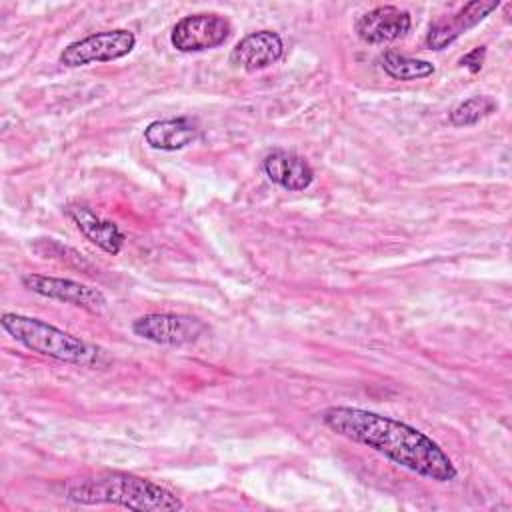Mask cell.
Returning a JSON list of instances; mask_svg holds the SVG:
<instances>
[{"label": "cell", "instance_id": "cell-1", "mask_svg": "<svg viewBox=\"0 0 512 512\" xmlns=\"http://www.w3.org/2000/svg\"><path fill=\"white\" fill-rule=\"evenodd\" d=\"M322 422L338 436L372 448L394 464L434 482H452L458 470L450 456L418 428L356 406H330Z\"/></svg>", "mask_w": 512, "mask_h": 512}, {"label": "cell", "instance_id": "cell-2", "mask_svg": "<svg viewBox=\"0 0 512 512\" xmlns=\"http://www.w3.org/2000/svg\"><path fill=\"white\" fill-rule=\"evenodd\" d=\"M66 498L74 504H112L134 512H176L182 500L164 486L128 472H96L66 482Z\"/></svg>", "mask_w": 512, "mask_h": 512}, {"label": "cell", "instance_id": "cell-3", "mask_svg": "<svg viewBox=\"0 0 512 512\" xmlns=\"http://www.w3.org/2000/svg\"><path fill=\"white\" fill-rule=\"evenodd\" d=\"M0 326L6 334H10L18 344L36 352L40 356H48L58 362L76 364V366H94L100 358V348L88 344L82 338H76L40 318L4 312L0 318Z\"/></svg>", "mask_w": 512, "mask_h": 512}, {"label": "cell", "instance_id": "cell-4", "mask_svg": "<svg viewBox=\"0 0 512 512\" xmlns=\"http://www.w3.org/2000/svg\"><path fill=\"white\" fill-rule=\"evenodd\" d=\"M134 46L136 36L126 28L94 32L86 38L68 44L60 52V64L68 68H78L92 62H112L128 56L134 50Z\"/></svg>", "mask_w": 512, "mask_h": 512}, {"label": "cell", "instance_id": "cell-5", "mask_svg": "<svg viewBox=\"0 0 512 512\" xmlns=\"http://www.w3.org/2000/svg\"><path fill=\"white\" fill-rule=\"evenodd\" d=\"M232 34L228 18L214 12H200L180 18L172 32L170 42L178 52H206L222 46Z\"/></svg>", "mask_w": 512, "mask_h": 512}, {"label": "cell", "instance_id": "cell-6", "mask_svg": "<svg viewBox=\"0 0 512 512\" xmlns=\"http://www.w3.org/2000/svg\"><path fill=\"white\" fill-rule=\"evenodd\" d=\"M132 332L154 344L186 346L196 342L206 332V324L186 314L152 312L136 318L132 322Z\"/></svg>", "mask_w": 512, "mask_h": 512}, {"label": "cell", "instance_id": "cell-7", "mask_svg": "<svg viewBox=\"0 0 512 512\" xmlns=\"http://www.w3.org/2000/svg\"><path fill=\"white\" fill-rule=\"evenodd\" d=\"M22 286L42 298L58 300L80 310H86L90 314H100L106 308V296L98 288L70 278L30 272L22 276Z\"/></svg>", "mask_w": 512, "mask_h": 512}, {"label": "cell", "instance_id": "cell-8", "mask_svg": "<svg viewBox=\"0 0 512 512\" xmlns=\"http://www.w3.org/2000/svg\"><path fill=\"white\" fill-rule=\"evenodd\" d=\"M498 4H500L498 0H488V2L474 0V2L464 4L462 8H458L452 14L440 16L428 28L426 46L430 50H442V48L450 46L462 34H466L468 30L478 26L490 12H494L498 8Z\"/></svg>", "mask_w": 512, "mask_h": 512}, {"label": "cell", "instance_id": "cell-9", "mask_svg": "<svg viewBox=\"0 0 512 512\" xmlns=\"http://www.w3.org/2000/svg\"><path fill=\"white\" fill-rule=\"evenodd\" d=\"M412 26V18L398 6H378L356 20V36L366 44H384L404 38Z\"/></svg>", "mask_w": 512, "mask_h": 512}, {"label": "cell", "instance_id": "cell-10", "mask_svg": "<svg viewBox=\"0 0 512 512\" xmlns=\"http://www.w3.org/2000/svg\"><path fill=\"white\" fill-rule=\"evenodd\" d=\"M284 54L282 38L272 30H258L244 36L230 52V64L244 72H258L276 64Z\"/></svg>", "mask_w": 512, "mask_h": 512}, {"label": "cell", "instance_id": "cell-11", "mask_svg": "<svg viewBox=\"0 0 512 512\" xmlns=\"http://www.w3.org/2000/svg\"><path fill=\"white\" fill-rule=\"evenodd\" d=\"M64 214L72 220V224L80 230V234L86 240H90L94 246H98L100 250L112 256L120 254L126 236L116 222L98 216L92 208L82 204H68L64 208Z\"/></svg>", "mask_w": 512, "mask_h": 512}, {"label": "cell", "instance_id": "cell-12", "mask_svg": "<svg viewBox=\"0 0 512 512\" xmlns=\"http://www.w3.org/2000/svg\"><path fill=\"white\" fill-rule=\"evenodd\" d=\"M262 170L270 182L276 186L300 192L314 182L312 166L298 154L288 150H272L262 160Z\"/></svg>", "mask_w": 512, "mask_h": 512}, {"label": "cell", "instance_id": "cell-13", "mask_svg": "<svg viewBox=\"0 0 512 512\" xmlns=\"http://www.w3.org/2000/svg\"><path fill=\"white\" fill-rule=\"evenodd\" d=\"M200 136V128L186 116L154 120L144 128V140L154 150L174 152L192 144Z\"/></svg>", "mask_w": 512, "mask_h": 512}, {"label": "cell", "instance_id": "cell-14", "mask_svg": "<svg viewBox=\"0 0 512 512\" xmlns=\"http://www.w3.org/2000/svg\"><path fill=\"white\" fill-rule=\"evenodd\" d=\"M380 66L382 70L394 78V80H402V82H410V80H420V78H428L434 74V64L428 60H420V58H410L404 54H398L394 50H386L380 56Z\"/></svg>", "mask_w": 512, "mask_h": 512}, {"label": "cell", "instance_id": "cell-15", "mask_svg": "<svg viewBox=\"0 0 512 512\" xmlns=\"http://www.w3.org/2000/svg\"><path fill=\"white\" fill-rule=\"evenodd\" d=\"M498 110V102L492 96L486 94H478L472 96L464 102H460L452 112H450V124L452 126H474L480 120L488 118L490 114H494Z\"/></svg>", "mask_w": 512, "mask_h": 512}, {"label": "cell", "instance_id": "cell-16", "mask_svg": "<svg viewBox=\"0 0 512 512\" xmlns=\"http://www.w3.org/2000/svg\"><path fill=\"white\" fill-rule=\"evenodd\" d=\"M484 58H486V46H476L472 48L468 54H464L460 58V66L468 68L472 74L480 72L482 66H484Z\"/></svg>", "mask_w": 512, "mask_h": 512}]
</instances>
